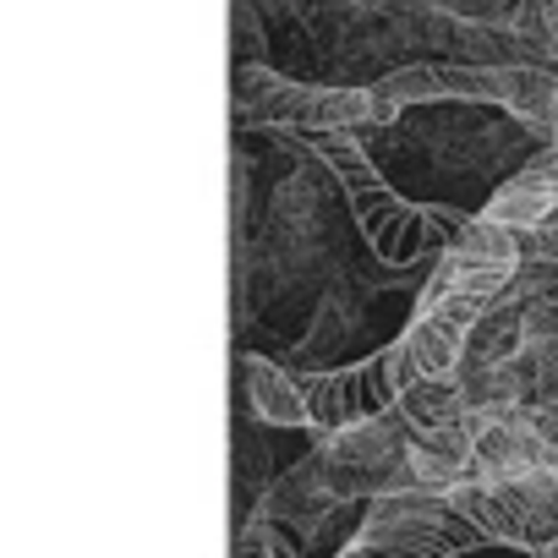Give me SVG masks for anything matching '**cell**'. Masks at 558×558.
Wrapping results in <instances>:
<instances>
[{
  "label": "cell",
  "mask_w": 558,
  "mask_h": 558,
  "mask_svg": "<svg viewBox=\"0 0 558 558\" xmlns=\"http://www.w3.org/2000/svg\"><path fill=\"white\" fill-rule=\"evenodd\" d=\"M296 137L335 170V186L345 192V208H351L362 241L373 246V257L384 268H395V274L400 268H427L471 225V214H460L449 203H411V197H400L384 181V170L373 165L362 132H296Z\"/></svg>",
  "instance_id": "1"
},
{
  "label": "cell",
  "mask_w": 558,
  "mask_h": 558,
  "mask_svg": "<svg viewBox=\"0 0 558 558\" xmlns=\"http://www.w3.org/2000/svg\"><path fill=\"white\" fill-rule=\"evenodd\" d=\"M230 105H235L241 126H274V132H362V126H389L395 121L378 105L373 88L296 83L286 72H274L268 61L235 66Z\"/></svg>",
  "instance_id": "2"
},
{
  "label": "cell",
  "mask_w": 558,
  "mask_h": 558,
  "mask_svg": "<svg viewBox=\"0 0 558 558\" xmlns=\"http://www.w3.org/2000/svg\"><path fill=\"white\" fill-rule=\"evenodd\" d=\"M329 181L335 170L324 165V170H291L274 186L263 246H257L268 296H286L329 268Z\"/></svg>",
  "instance_id": "3"
},
{
  "label": "cell",
  "mask_w": 558,
  "mask_h": 558,
  "mask_svg": "<svg viewBox=\"0 0 558 558\" xmlns=\"http://www.w3.org/2000/svg\"><path fill=\"white\" fill-rule=\"evenodd\" d=\"M482 542L487 536L444 493L411 487V493L373 498L362 509V531L335 558H460Z\"/></svg>",
  "instance_id": "4"
},
{
  "label": "cell",
  "mask_w": 558,
  "mask_h": 558,
  "mask_svg": "<svg viewBox=\"0 0 558 558\" xmlns=\"http://www.w3.org/2000/svg\"><path fill=\"white\" fill-rule=\"evenodd\" d=\"M411 438L416 433H411V422L395 405L384 416L356 422V427L318 433V460H324L329 487L345 504H373V498L422 487L416 482V465H411Z\"/></svg>",
  "instance_id": "5"
},
{
  "label": "cell",
  "mask_w": 558,
  "mask_h": 558,
  "mask_svg": "<svg viewBox=\"0 0 558 558\" xmlns=\"http://www.w3.org/2000/svg\"><path fill=\"white\" fill-rule=\"evenodd\" d=\"M487 542L542 558L558 542V465H542L514 482H460L444 493Z\"/></svg>",
  "instance_id": "6"
},
{
  "label": "cell",
  "mask_w": 558,
  "mask_h": 558,
  "mask_svg": "<svg viewBox=\"0 0 558 558\" xmlns=\"http://www.w3.org/2000/svg\"><path fill=\"white\" fill-rule=\"evenodd\" d=\"M296 378H302V395H307V411H313V433L356 427L367 416H384L400 400L389 345H373L356 362H340V367H324V373H296Z\"/></svg>",
  "instance_id": "7"
},
{
  "label": "cell",
  "mask_w": 558,
  "mask_h": 558,
  "mask_svg": "<svg viewBox=\"0 0 558 558\" xmlns=\"http://www.w3.org/2000/svg\"><path fill=\"white\" fill-rule=\"evenodd\" d=\"M378 105L389 116L422 110V105H498L504 110V66H471V61H411L373 83Z\"/></svg>",
  "instance_id": "8"
},
{
  "label": "cell",
  "mask_w": 558,
  "mask_h": 558,
  "mask_svg": "<svg viewBox=\"0 0 558 558\" xmlns=\"http://www.w3.org/2000/svg\"><path fill=\"white\" fill-rule=\"evenodd\" d=\"M367 324H373V296L351 274H335L329 291L313 307V318H307V329H302V340H296V351H291L296 373L340 367V356H351V345L367 335Z\"/></svg>",
  "instance_id": "9"
},
{
  "label": "cell",
  "mask_w": 558,
  "mask_h": 558,
  "mask_svg": "<svg viewBox=\"0 0 558 558\" xmlns=\"http://www.w3.org/2000/svg\"><path fill=\"white\" fill-rule=\"evenodd\" d=\"M520 132L531 126H504V121H444L433 132H422V148L433 154V165L444 175H514L520 165Z\"/></svg>",
  "instance_id": "10"
},
{
  "label": "cell",
  "mask_w": 558,
  "mask_h": 558,
  "mask_svg": "<svg viewBox=\"0 0 558 558\" xmlns=\"http://www.w3.org/2000/svg\"><path fill=\"white\" fill-rule=\"evenodd\" d=\"M471 422H476V465H471L476 482H514V476H531V471L553 465L542 433L531 427V405H520V411H471Z\"/></svg>",
  "instance_id": "11"
},
{
  "label": "cell",
  "mask_w": 558,
  "mask_h": 558,
  "mask_svg": "<svg viewBox=\"0 0 558 558\" xmlns=\"http://www.w3.org/2000/svg\"><path fill=\"white\" fill-rule=\"evenodd\" d=\"M345 498L329 487V476H324V460H318V449L307 454V460H296L286 476H274L263 493H257V504H252V514H268V520H279L286 531H296L302 536V547L324 531V520L340 509Z\"/></svg>",
  "instance_id": "12"
},
{
  "label": "cell",
  "mask_w": 558,
  "mask_h": 558,
  "mask_svg": "<svg viewBox=\"0 0 558 558\" xmlns=\"http://www.w3.org/2000/svg\"><path fill=\"white\" fill-rule=\"evenodd\" d=\"M241 395H246V411H252L263 427H313L302 378H296L291 367L257 356V351L241 356Z\"/></svg>",
  "instance_id": "13"
},
{
  "label": "cell",
  "mask_w": 558,
  "mask_h": 558,
  "mask_svg": "<svg viewBox=\"0 0 558 558\" xmlns=\"http://www.w3.org/2000/svg\"><path fill=\"white\" fill-rule=\"evenodd\" d=\"M411 465H416V482L427 493H449L460 482H471V465H476V422H449V427H433V433H416L411 438Z\"/></svg>",
  "instance_id": "14"
},
{
  "label": "cell",
  "mask_w": 558,
  "mask_h": 558,
  "mask_svg": "<svg viewBox=\"0 0 558 558\" xmlns=\"http://www.w3.org/2000/svg\"><path fill=\"white\" fill-rule=\"evenodd\" d=\"M504 116L531 126L536 143H553L558 137V72L542 61L504 66Z\"/></svg>",
  "instance_id": "15"
},
{
  "label": "cell",
  "mask_w": 558,
  "mask_h": 558,
  "mask_svg": "<svg viewBox=\"0 0 558 558\" xmlns=\"http://www.w3.org/2000/svg\"><path fill=\"white\" fill-rule=\"evenodd\" d=\"M525 296L509 286L482 318H476V329H471V345H465V362H476V367H504V362H514L520 356V340H525Z\"/></svg>",
  "instance_id": "16"
},
{
  "label": "cell",
  "mask_w": 558,
  "mask_h": 558,
  "mask_svg": "<svg viewBox=\"0 0 558 558\" xmlns=\"http://www.w3.org/2000/svg\"><path fill=\"white\" fill-rule=\"evenodd\" d=\"M395 411L411 422V433H433V427H449V422H465L471 416L460 378H422V384L400 389Z\"/></svg>",
  "instance_id": "17"
},
{
  "label": "cell",
  "mask_w": 558,
  "mask_h": 558,
  "mask_svg": "<svg viewBox=\"0 0 558 558\" xmlns=\"http://www.w3.org/2000/svg\"><path fill=\"white\" fill-rule=\"evenodd\" d=\"M235 558H307V547H302L296 531H286L279 520L246 514L241 531H235Z\"/></svg>",
  "instance_id": "18"
},
{
  "label": "cell",
  "mask_w": 558,
  "mask_h": 558,
  "mask_svg": "<svg viewBox=\"0 0 558 558\" xmlns=\"http://www.w3.org/2000/svg\"><path fill=\"white\" fill-rule=\"evenodd\" d=\"M520 351L531 356H558V296H542L525 307V340Z\"/></svg>",
  "instance_id": "19"
},
{
  "label": "cell",
  "mask_w": 558,
  "mask_h": 558,
  "mask_svg": "<svg viewBox=\"0 0 558 558\" xmlns=\"http://www.w3.org/2000/svg\"><path fill=\"white\" fill-rule=\"evenodd\" d=\"M230 34H235V66L257 61V50H263V17H257V0H235V23H230Z\"/></svg>",
  "instance_id": "20"
},
{
  "label": "cell",
  "mask_w": 558,
  "mask_h": 558,
  "mask_svg": "<svg viewBox=\"0 0 558 558\" xmlns=\"http://www.w3.org/2000/svg\"><path fill=\"white\" fill-rule=\"evenodd\" d=\"M514 241H520V263H558V225L514 230Z\"/></svg>",
  "instance_id": "21"
},
{
  "label": "cell",
  "mask_w": 558,
  "mask_h": 558,
  "mask_svg": "<svg viewBox=\"0 0 558 558\" xmlns=\"http://www.w3.org/2000/svg\"><path fill=\"white\" fill-rule=\"evenodd\" d=\"M514 291H520L525 302L553 296V291H558V263H520V274H514Z\"/></svg>",
  "instance_id": "22"
},
{
  "label": "cell",
  "mask_w": 558,
  "mask_h": 558,
  "mask_svg": "<svg viewBox=\"0 0 558 558\" xmlns=\"http://www.w3.org/2000/svg\"><path fill=\"white\" fill-rule=\"evenodd\" d=\"M351 12H367V17H405L416 7H427V0H345Z\"/></svg>",
  "instance_id": "23"
}]
</instances>
